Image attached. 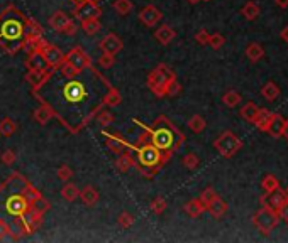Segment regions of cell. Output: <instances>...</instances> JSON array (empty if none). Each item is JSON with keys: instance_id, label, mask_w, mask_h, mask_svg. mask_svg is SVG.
Returning a JSON list of instances; mask_svg holds the SVG:
<instances>
[{"instance_id": "obj_1", "label": "cell", "mask_w": 288, "mask_h": 243, "mask_svg": "<svg viewBox=\"0 0 288 243\" xmlns=\"http://www.w3.org/2000/svg\"><path fill=\"white\" fill-rule=\"evenodd\" d=\"M27 15L15 5L0 12V47L9 56H15L24 46V24Z\"/></svg>"}, {"instance_id": "obj_2", "label": "cell", "mask_w": 288, "mask_h": 243, "mask_svg": "<svg viewBox=\"0 0 288 243\" xmlns=\"http://www.w3.org/2000/svg\"><path fill=\"white\" fill-rule=\"evenodd\" d=\"M137 122V120H136ZM141 123V122H137ZM143 125V123H141ZM144 127L146 134H148V140L156 147L158 150H161L163 154H166L168 157H171L176 150L181 149V145L185 144V135L176 129L171 123V120L166 117H158L155 123L151 127Z\"/></svg>"}, {"instance_id": "obj_3", "label": "cell", "mask_w": 288, "mask_h": 243, "mask_svg": "<svg viewBox=\"0 0 288 243\" xmlns=\"http://www.w3.org/2000/svg\"><path fill=\"white\" fill-rule=\"evenodd\" d=\"M136 161L139 166L144 167H160L163 164H166L171 157H168L166 154H163L161 150H158L151 142L148 140V134L141 135L139 142L136 145Z\"/></svg>"}, {"instance_id": "obj_4", "label": "cell", "mask_w": 288, "mask_h": 243, "mask_svg": "<svg viewBox=\"0 0 288 243\" xmlns=\"http://www.w3.org/2000/svg\"><path fill=\"white\" fill-rule=\"evenodd\" d=\"M0 189L7 193V198L3 199V203H2L3 213L10 218L24 216L26 211L31 208V203H29V199L24 196V193H12V191H9L3 184H0Z\"/></svg>"}, {"instance_id": "obj_5", "label": "cell", "mask_w": 288, "mask_h": 243, "mask_svg": "<svg viewBox=\"0 0 288 243\" xmlns=\"http://www.w3.org/2000/svg\"><path fill=\"white\" fill-rule=\"evenodd\" d=\"M173 78H176L175 71H173L169 66L165 65V63H161V65H158L155 69L148 74V86L158 98H163L165 97V85Z\"/></svg>"}, {"instance_id": "obj_6", "label": "cell", "mask_w": 288, "mask_h": 243, "mask_svg": "<svg viewBox=\"0 0 288 243\" xmlns=\"http://www.w3.org/2000/svg\"><path fill=\"white\" fill-rule=\"evenodd\" d=\"M214 149L222 155V157L231 159L243 149V140H241L234 132L226 130V132H222L214 140Z\"/></svg>"}, {"instance_id": "obj_7", "label": "cell", "mask_w": 288, "mask_h": 243, "mask_svg": "<svg viewBox=\"0 0 288 243\" xmlns=\"http://www.w3.org/2000/svg\"><path fill=\"white\" fill-rule=\"evenodd\" d=\"M280 218L278 213L275 209L268 208V206H263L259 211H256V214L252 216V225L259 230L263 235H270L273 230L278 226Z\"/></svg>"}, {"instance_id": "obj_8", "label": "cell", "mask_w": 288, "mask_h": 243, "mask_svg": "<svg viewBox=\"0 0 288 243\" xmlns=\"http://www.w3.org/2000/svg\"><path fill=\"white\" fill-rule=\"evenodd\" d=\"M54 73H56V69H53V68H44V69H27L24 79L29 83V86L33 88V91H38L54 76Z\"/></svg>"}, {"instance_id": "obj_9", "label": "cell", "mask_w": 288, "mask_h": 243, "mask_svg": "<svg viewBox=\"0 0 288 243\" xmlns=\"http://www.w3.org/2000/svg\"><path fill=\"white\" fill-rule=\"evenodd\" d=\"M73 15L78 21H86V19H100L102 9L95 0H85L82 3H77L73 9Z\"/></svg>"}, {"instance_id": "obj_10", "label": "cell", "mask_w": 288, "mask_h": 243, "mask_svg": "<svg viewBox=\"0 0 288 243\" xmlns=\"http://www.w3.org/2000/svg\"><path fill=\"white\" fill-rule=\"evenodd\" d=\"M39 53L42 54V58H44L46 65L49 68H53V69H58L60 65L63 61H65V53L60 49V47H56L54 44H51V42H46L44 47H42Z\"/></svg>"}, {"instance_id": "obj_11", "label": "cell", "mask_w": 288, "mask_h": 243, "mask_svg": "<svg viewBox=\"0 0 288 243\" xmlns=\"http://www.w3.org/2000/svg\"><path fill=\"white\" fill-rule=\"evenodd\" d=\"M65 59L68 63H72L75 68L82 69V71L88 69V68L93 65L92 59H90V56L86 54L80 46H77V47H73V49H70L68 53L65 54Z\"/></svg>"}, {"instance_id": "obj_12", "label": "cell", "mask_w": 288, "mask_h": 243, "mask_svg": "<svg viewBox=\"0 0 288 243\" xmlns=\"http://www.w3.org/2000/svg\"><path fill=\"white\" fill-rule=\"evenodd\" d=\"M287 201H288V194L282 188H276L273 191H270V193H264L261 196V205L268 206V208H271L275 211H278L280 206Z\"/></svg>"}, {"instance_id": "obj_13", "label": "cell", "mask_w": 288, "mask_h": 243, "mask_svg": "<svg viewBox=\"0 0 288 243\" xmlns=\"http://www.w3.org/2000/svg\"><path fill=\"white\" fill-rule=\"evenodd\" d=\"M22 221H24L27 232H29V233H34V232H36V230L39 228V226L42 225V221H44V213L31 206V208L26 211L24 216H22Z\"/></svg>"}, {"instance_id": "obj_14", "label": "cell", "mask_w": 288, "mask_h": 243, "mask_svg": "<svg viewBox=\"0 0 288 243\" xmlns=\"http://www.w3.org/2000/svg\"><path fill=\"white\" fill-rule=\"evenodd\" d=\"M100 49L102 53H109V54H117L119 51H122L124 47V42L121 41V37L114 33H109L104 35V39L100 41Z\"/></svg>"}, {"instance_id": "obj_15", "label": "cell", "mask_w": 288, "mask_h": 243, "mask_svg": "<svg viewBox=\"0 0 288 243\" xmlns=\"http://www.w3.org/2000/svg\"><path fill=\"white\" fill-rule=\"evenodd\" d=\"M163 14L160 9H156L155 5H146L143 10L139 12V21L144 24L146 27H155L158 22L161 21Z\"/></svg>"}, {"instance_id": "obj_16", "label": "cell", "mask_w": 288, "mask_h": 243, "mask_svg": "<svg viewBox=\"0 0 288 243\" xmlns=\"http://www.w3.org/2000/svg\"><path fill=\"white\" fill-rule=\"evenodd\" d=\"M107 137V140H105V145H107V149L110 150L112 154H122V152H125V150H129L131 149V145L127 144V142L124 140V139H121L119 135H112V134H109V132H102Z\"/></svg>"}, {"instance_id": "obj_17", "label": "cell", "mask_w": 288, "mask_h": 243, "mask_svg": "<svg viewBox=\"0 0 288 243\" xmlns=\"http://www.w3.org/2000/svg\"><path fill=\"white\" fill-rule=\"evenodd\" d=\"M283 127H285V117H282L280 113H271L264 132L270 134L273 139H280L283 134Z\"/></svg>"}, {"instance_id": "obj_18", "label": "cell", "mask_w": 288, "mask_h": 243, "mask_svg": "<svg viewBox=\"0 0 288 243\" xmlns=\"http://www.w3.org/2000/svg\"><path fill=\"white\" fill-rule=\"evenodd\" d=\"M175 37H176V31L171 26H168V24H161L155 31V39L161 46H168Z\"/></svg>"}, {"instance_id": "obj_19", "label": "cell", "mask_w": 288, "mask_h": 243, "mask_svg": "<svg viewBox=\"0 0 288 243\" xmlns=\"http://www.w3.org/2000/svg\"><path fill=\"white\" fill-rule=\"evenodd\" d=\"M136 166H137L136 157H134L131 152H127V150L117 155L116 167H117V171H119V173H129V171H131L132 167H136Z\"/></svg>"}, {"instance_id": "obj_20", "label": "cell", "mask_w": 288, "mask_h": 243, "mask_svg": "<svg viewBox=\"0 0 288 243\" xmlns=\"http://www.w3.org/2000/svg\"><path fill=\"white\" fill-rule=\"evenodd\" d=\"M78 198L82 199V203H83L85 206H95L98 203V199H100V194H98L97 188H93L92 184L85 186L83 189H80V194H78Z\"/></svg>"}, {"instance_id": "obj_21", "label": "cell", "mask_w": 288, "mask_h": 243, "mask_svg": "<svg viewBox=\"0 0 288 243\" xmlns=\"http://www.w3.org/2000/svg\"><path fill=\"white\" fill-rule=\"evenodd\" d=\"M33 118L39 123V125H48V122L51 120V118H54V111H53V108H51L49 105H46V103H41V105H39L38 108L34 110Z\"/></svg>"}, {"instance_id": "obj_22", "label": "cell", "mask_w": 288, "mask_h": 243, "mask_svg": "<svg viewBox=\"0 0 288 243\" xmlns=\"http://www.w3.org/2000/svg\"><path fill=\"white\" fill-rule=\"evenodd\" d=\"M70 21H72V17H70L66 12H63V10H56L53 15L49 17V27L53 31H56V33H61L63 31V27L66 26Z\"/></svg>"}, {"instance_id": "obj_23", "label": "cell", "mask_w": 288, "mask_h": 243, "mask_svg": "<svg viewBox=\"0 0 288 243\" xmlns=\"http://www.w3.org/2000/svg\"><path fill=\"white\" fill-rule=\"evenodd\" d=\"M183 211L188 214L190 218H199V216H202V214L205 213V206H204V203L200 201L199 198H195V199H190V201H187L183 205Z\"/></svg>"}, {"instance_id": "obj_24", "label": "cell", "mask_w": 288, "mask_h": 243, "mask_svg": "<svg viewBox=\"0 0 288 243\" xmlns=\"http://www.w3.org/2000/svg\"><path fill=\"white\" fill-rule=\"evenodd\" d=\"M44 35V29H42L39 24L34 21V19H26L24 24V41L26 39H36V37H42Z\"/></svg>"}, {"instance_id": "obj_25", "label": "cell", "mask_w": 288, "mask_h": 243, "mask_svg": "<svg viewBox=\"0 0 288 243\" xmlns=\"http://www.w3.org/2000/svg\"><path fill=\"white\" fill-rule=\"evenodd\" d=\"M24 65L27 69H44V68H49L46 65L44 58L39 51H33V53H27V58L24 61Z\"/></svg>"}, {"instance_id": "obj_26", "label": "cell", "mask_w": 288, "mask_h": 243, "mask_svg": "<svg viewBox=\"0 0 288 243\" xmlns=\"http://www.w3.org/2000/svg\"><path fill=\"white\" fill-rule=\"evenodd\" d=\"M227 209H229L227 203L224 201V199L220 198V196L217 198V199H214V201H212L210 205L207 206V211L215 218V220H220V218H222L224 214L227 213Z\"/></svg>"}, {"instance_id": "obj_27", "label": "cell", "mask_w": 288, "mask_h": 243, "mask_svg": "<svg viewBox=\"0 0 288 243\" xmlns=\"http://www.w3.org/2000/svg\"><path fill=\"white\" fill-rule=\"evenodd\" d=\"M121 102H122L121 91L117 88H114V86H110V88L105 91L104 97H102V103H104V106H110V108L119 106Z\"/></svg>"}, {"instance_id": "obj_28", "label": "cell", "mask_w": 288, "mask_h": 243, "mask_svg": "<svg viewBox=\"0 0 288 243\" xmlns=\"http://www.w3.org/2000/svg\"><path fill=\"white\" fill-rule=\"evenodd\" d=\"M259 14H261V9H259V5L256 2H246L243 5V9H241V15H243L246 21H256V19L259 17Z\"/></svg>"}, {"instance_id": "obj_29", "label": "cell", "mask_w": 288, "mask_h": 243, "mask_svg": "<svg viewBox=\"0 0 288 243\" xmlns=\"http://www.w3.org/2000/svg\"><path fill=\"white\" fill-rule=\"evenodd\" d=\"M244 54H246V58L249 59V61L258 63L259 59H263L264 49H263L261 44H258V42H251V44L246 46V49H244Z\"/></svg>"}, {"instance_id": "obj_30", "label": "cell", "mask_w": 288, "mask_h": 243, "mask_svg": "<svg viewBox=\"0 0 288 243\" xmlns=\"http://www.w3.org/2000/svg\"><path fill=\"white\" fill-rule=\"evenodd\" d=\"M258 108H259V106L256 105L254 102H247L246 105H243V106H241V110H239L241 118H244L246 122L252 123V122H254V118H256V113H258Z\"/></svg>"}, {"instance_id": "obj_31", "label": "cell", "mask_w": 288, "mask_h": 243, "mask_svg": "<svg viewBox=\"0 0 288 243\" xmlns=\"http://www.w3.org/2000/svg\"><path fill=\"white\" fill-rule=\"evenodd\" d=\"M56 71H60L61 73V76L63 78H66V79H72V78H77V76H80L82 73H83V71L82 69H78V68H75L72 63H68L65 59V61L61 63L60 65V68H58Z\"/></svg>"}, {"instance_id": "obj_32", "label": "cell", "mask_w": 288, "mask_h": 243, "mask_svg": "<svg viewBox=\"0 0 288 243\" xmlns=\"http://www.w3.org/2000/svg\"><path fill=\"white\" fill-rule=\"evenodd\" d=\"M78 194H80L78 186L73 184V182H70V181H66L65 186L61 188V198L65 199V201H68V203H73L75 199L78 198Z\"/></svg>"}, {"instance_id": "obj_33", "label": "cell", "mask_w": 288, "mask_h": 243, "mask_svg": "<svg viewBox=\"0 0 288 243\" xmlns=\"http://www.w3.org/2000/svg\"><path fill=\"white\" fill-rule=\"evenodd\" d=\"M17 129H19V125H17V122L12 120V118H3L2 122H0V137H10V135H14L15 132H17Z\"/></svg>"}, {"instance_id": "obj_34", "label": "cell", "mask_w": 288, "mask_h": 243, "mask_svg": "<svg viewBox=\"0 0 288 243\" xmlns=\"http://www.w3.org/2000/svg\"><path fill=\"white\" fill-rule=\"evenodd\" d=\"M261 95H263V98L268 100V102H275V100L280 97V88L276 86L275 81H268L263 85Z\"/></svg>"}, {"instance_id": "obj_35", "label": "cell", "mask_w": 288, "mask_h": 243, "mask_svg": "<svg viewBox=\"0 0 288 243\" xmlns=\"http://www.w3.org/2000/svg\"><path fill=\"white\" fill-rule=\"evenodd\" d=\"M271 113L273 111H270V110H266V108H258V113H256V118H254V125L258 127L261 132H264L266 130V125H268V120H270V117H271Z\"/></svg>"}, {"instance_id": "obj_36", "label": "cell", "mask_w": 288, "mask_h": 243, "mask_svg": "<svg viewBox=\"0 0 288 243\" xmlns=\"http://www.w3.org/2000/svg\"><path fill=\"white\" fill-rule=\"evenodd\" d=\"M82 29H83L85 34L95 35L98 31L102 29L100 19H86V21H82Z\"/></svg>"}, {"instance_id": "obj_37", "label": "cell", "mask_w": 288, "mask_h": 243, "mask_svg": "<svg viewBox=\"0 0 288 243\" xmlns=\"http://www.w3.org/2000/svg\"><path fill=\"white\" fill-rule=\"evenodd\" d=\"M187 125L193 134H202L205 130V127H207V122H205V118L200 117V115H193V117H190Z\"/></svg>"}, {"instance_id": "obj_38", "label": "cell", "mask_w": 288, "mask_h": 243, "mask_svg": "<svg viewBox=\"0 0 288 243\" xmlns=\"http://www.w3.org/2000/svg\"><path fill=\"white\" fill-rule=\"evenodd\" d=\"M241 100H243V97H241V93H239V91H236V90L226 91V93H224V97H222L224 105L229 106V108H234V106H238Z\"/></svg>"}, {"instance_id": "obj_39", "label": "cell", "mask_w": 288, "mask_h": 243, "mask_svg": "<svg viewBox=\"0 0 288 243\" xmlns=\"http://www.w3.org/2000/svg\"><path fill=\"white\" fill-rule=\"evenodd\" d=\"M112 7L119 15H127V14H131L132 12L134 3L131 2V0H114Z\"/></svg>"}, {"instance_id": "obj_40", "label": "cell", "mask_w": 288, "mask_h": 243, "mask_svg": "<svg viewBox=\"0 0 288 243\" xmlns=\"http://www.w3.org/2000/svg\"><path fill=\"white\" fill-rule=\"evenodd\" d=\"M114 120H116V117H114V113H112L110 110H104V108H102V110L95 115V122H97V123H100L102 127L110 125V123H114Z\"/></svg>"}, {"instance_id": "obj_41", "label": "cell", "mask_w": 288, "mask_h": 243, "mask_svg": "<svg viewBox=\"0 0 288 243\" xmlns=\"http://www.w3.org/2000/svg\"><path fill=\"white\" fill-rule=\"evenodd\" d=\"M178 93H181V85L178 83V79L176 78L169 79L166 85H165V97L173 98V97H176Z\"/></svg>"}, {"instance_id": "obj_42", "label": "cell", "mask_w": 288, "mask_h": 243, "mask_svg": "<svg viewBox=\"0 0 288 243\" xmlns=\"http://www.w3.org/2000/svg\"><path fill=\"white\" fill-rule=\"evenodd\" d=\"M166 208H168L166 199L161 198V196L155 198V199H153V201H151V205H149V209H151L155 214H163L165 211H166Z\"/></svg>"}, {"instance_id": "obj_43", "label": "cell", "mask_w": 288, "mask_h": 243, "mask_svg": "<svg viewBox=\"0 0 288 243\" xmlns=\"http://www.w3.org/2000/svg\"><path fill=\"white\" fill-rule=\"evenodd\" d=\"M261 188H263L264 193H270V191L280 188V181L273 176V174H266L261 181Z\"/></svg>"}, {"instance_id": "obj_44", "label": "cell", "mask_w": 288, "mask_h": 243, "mask_svg": "<svg viewBox=\"0 0 288 243\" xmlns=\"http://www.w3.org/2000/svg\"><path fill=\"white\" fill-rule=\"evenodd\" d=\"M217 198H219V194H217V191L214 188H205L202 193H200V196H199L200 201L204 203L205 209H207V206L210 205V203L214 201V199H217Z\"/></svg>"}, {"instance_id": "obj_45", "label": "cell", "mask_w": 288, "mask_h": 243, "mask_svg": "<svg viewBox=\"0 0 288 243\" xmlns=\"http://www.w3.org/2000/svg\"><path fill=\"white\" fill-rule=\"evenodd\" d=\"M181 162H183V166L187 167V169H197L200 164V159H199V155L197 154H193V152H188V154H185V157L181 159Z\"/></svg>"}, {"instance_id": "obj_46", "label": "cell", "mask_w": 288, "mask_h": 243, "mask_svg": "<svg viewBox=\"0 0 288 243\" xmlns=\"http://www.w3.org/2000/svg\"><path fill=\"white\" fill-rule=\"evenodd\" d=\"M56 176H58V179H60V181L66 182V181H70V179L73 177V169L70 166H66V164H61L56 169Z\"/></svg>"}, {"instance_id": "obj_47", "label": "cell", "mask_w": 288, "mask_h": 243, "mask_svg": "<svg viewBox=\"0 0 288 243\" xmlns=\"http://www.w3.org/2000/svg\"><path fill=\"white\" fill-rule=\"evenodd\" d=\"M208 46L212 47V49H220L224 44H226V37H224L222 34L215 33V34H210V37H208Z\"/></svg>"}, {"instance_id": "obj_48", "label": "cell", "mask_w": 288, "mask_h": 243, "mask_svg": "<svg viewBox=\"0 0 288 243\" xmlns=\"http://www.w3.org/2000/svg\"><path fill=\"white\" fill-rule=\"evenodd\" d=\"M134 221H136V218H134L131 213H127V211L121 213L119 218H117V223H119V226H122V228H131L134 225Z\"/></svg>"}, {"instance_id": "obj_49", "label": "cell", "mask_w": 288, "mask_h": 243, "mask_svg": "<svg viewBox=\"0 0 288 243\" xmlns=\"http://www.w3.org/2000/svg\"><path fill=\"white\" fill-rule=\"evenodd\" d=\"M116 63V54H109V53H102V56L98 58V65H100L104 69H110Z\"/></svg>"}, {"instance_id": "obj_50", "label": "cell", "mask_w": 288, "mask_h": 243, "mask_svg": "<svg viewBox=\"0 0 288 243\" xmlns=\"http://www.w3.org/2000/svg\"><path fill=\"white\" fill-rule=\"evenodd\" d=\"M22 193H24V196H26L27 199H29L31 205H33L34 201H38L39 198H42V193H41V191H38L33 184L27 186V188H26L24 191H22Z\"/></svg>"}, {"instance_id": "obj_51", "label": "cell", "mask_w": 288, "mask_h": 243, "mask_svg": "<svg viewBox=\"0 0 288 243\" xmlns=\"http://www.w3.org/2000/svg\"><path fill=\"white\" fill-rule=\"evenodd\" d=\"M136 167H137L139 174H141V176H143L144 179H153L158 173H160V167H144V166H139V164H137Z\"/></svg>"}, {"instance_id": "obj_52", "label": "cell", "mask_w": 288, "mask_h": 243, "mask_svg": "<svg viewBox=\"0 0 288 243\" xmlns=\"http://www.w3.org/2000/svg\"><path fill=\"white\" fill-rule=\"evenodd\" d=\"M0 161H2L5 166H12L14 162L17 161V154H15L12 149H7V150H3L2 157H0Z\"/></svg>"}, {"instance_id": "obj_53", "label": "cell", "mask_w": 288, "mask_h": 243, "mask_svg": "<svg viewBox=\"0 0 288 243\" xmlns=\"http://www.w3.org/2000/svg\"><path fill=\"white\" fill-rule=\"evenodd\" d=\"M7 237H12V230L9 226V221H5L3 218H0V240Z\"/></svg>"}, {"instance_id": "obj_54", "label": "cell", "mask_w": 288, "mask_h": 243, "mask_svg": "<svg viewBox=\"0 0 288 243\" xmlns=\"http://www.w3.org/2000/svg\"><path fill=\"white\" fill-rule=\"evenodd\" d=\"M208 37H210V34H208L207 29H200L199 33L195 34V42L200 46H205L208 42Z\"/></svg>"}, {"instance_id": "obj_55", "label": "cell", "mask_w": 288, "mask_h": 243, "mask_svg": "<svg viewBox=\"0 0 288 243\" xmlns=\"http://www.w3.org/2000/svg\"><path fill=\"white\" fill-rule=\"evenodd\" d=\"M77 31H78V26H77V22H75L73 19H72V21H70L65 27H63L61 34H65V35H75V34H77Z\"/></svg>"}, {"instance_id": "obj_56", "label": "cell", "mask_w": 288, "mask_h": 243, "mask_svg": "<svg viewBox=\"0 0 288 243\" xmlns=\"http://www.w3.org/2000/svg\"><path fill=\"white\" fill-rule=\"evenodd\" d=\"M276 213H278V218H280V220L285 221V223H288V201H287V203H283V205L280 206Z\"/></svg>"}, {"instance_id": "obj_57", "label": "cell", "mask_w": 288, "mask_h": 243, "mask_svg": "<svg viewBox=\"0 0 288 243\" xmlns=\"http://www.w3.org/2000/svg\"><path fill=\"white\" fill-rule=\"evenodd\" d=\"M280 39H282L283 42H288V26H285L282 29V33H280Z\"/></svg>"}, {"instance_id": "obj_58", "label": "cell", "mask_w": 288, "mask_h": 243, "mask_svg": "<svg viewBox=\"0 0 288 243\" xmlns=\"http://www.w3.org/2000/svg\"><path fill=\"white\" fill-rule=\"evenodd\" d=\"M276 7H280V9H287L288 7V0H275Z\"/></svg>"}, {"instance_id": "obj_59", "label": "cell", "mask_w": 288, "mask_h": 243, "mask_svg": "<svg viewBox=\"0 0 288 243\" xmlns=\"http://www.w3.org/2000/svg\"><path fill=\"white\" fill-rule=\"evenodd\" d=\"M282 137H285V139H287V142H288V118H285V127H283Z\"/></svg>"}, {"instance_id": "obj_60", "label": "cell", "mask_w": 288, "mask_h": 243, "mask_svg": "<svg viewBox=\"0 0 288 243\" xmlns=\"http://www.w3.org/2000/svg\"><path fill=\"white\" fill-rule=\"evenodd\" d=\"M187 2L190 3V5H197V3H200L202 0H187Z\"/></svg>"}, {"instance_id": "obj_61", "label": "cell", "mask_w": 288, "mask_h": 243, "mask_svg": "<svg viewBox=\"0 0 288 243\" xmlns=\"http://www.w3.org/2000/svg\"><path fill=\"white\" fill-rule=\"evenodd\" d=\"M72 2H75V5H77V3H82V2H85V0H72ZM95 2H98V0H95Z\"/></svg>"}, {"instance_id": "obj_62", "label": "cell", "mask_w": 288, "mask_h": 243, "mask_svg": "<svg viewBox=\"0 0 288 243\" xmlns=\"http://www.w3.org/2000/svg\"><path fill=\"white\" fill-rule=\"evenodd\" d=\"M202 2H210V0H202Z\"/></svg>"}, {"instance_id": "obj_63", "label": "cell", "mask_w": 288, "mask_h": 243, "mask_svg": "<svg viewBox=\"0 0 288 243\" xmlns=\"http://www.w3.org/2000/svg\"><path fill=\"white\" fill-rule=\"evenodd\" d=\"M285 193H287V194H288V188H287V191H285Z\"/></svg>"}, {"instance_id": "obj_64", "label": "cell", "mask_w": 288, "mask_h": 243, "mask_svg": "<svg viewBox=\"0 0 288 243\" xmlns=\"http://www.w3.org/2000/svg\"><path fill=\"white\" fill-rule=\"evenodd\" d=\"M287 225H288V223H287Z\"/></svg>"}]
</instances>
